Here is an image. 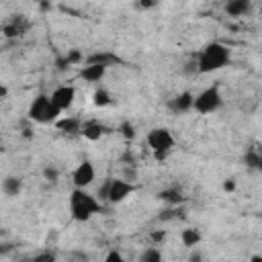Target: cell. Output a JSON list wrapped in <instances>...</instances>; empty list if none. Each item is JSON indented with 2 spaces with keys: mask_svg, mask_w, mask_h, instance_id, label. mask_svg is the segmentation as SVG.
<instances>
[{
  "mask_svg": "<svg viewBox=\"0 0 262 262\" xmlns=\"http://www.w3.org/2000/svg\"><path fill=\"white\" fill-rule=\"evenodd\" d=\"M228 64H230V49L219 41H213L209 45H205V49L199 53L197 72L199 74H211V72L226 68Z\"/></svg>",
  "mask_w": 262,
  "mask_h": 262,
  "instance_id": "1",
  "label": "cell"
},
{
  "mask_svg": "<svg viewBox=\"0 0 262 262\" xmlns=\"http://www.w3.org/2000/svg\"><path fill=\"white\" fill-rule=\"evenodd\" d=\"M70 209H72V219L88 221L92 215L101 211V199L88 195L84 189L76 186L70 195Z\"/></svg>",
  "mask_w": 262,
  "mask_h": 262,
  "instance_id": "2",
  "label": "cell"
},
{
  "mask_svg": "<svg viewBox=\"0 0 262 262\" xmlns=\"http://www.w3.org/2000/svg\"><path fill=\"white\" fill-rule=\"evenodd\" d=\"M60 113H62V109L53 105L51 97L39 95L31 103L27 117L31 121H37V123H55V121H58V117H60Z\"/></svg>",
  "mask_w": 262,
  "mask_h": 262,
  "instance_id": "3",
  "label": "cell"
},
{
  "mask_svg": "<svg viewBox=\"0 0 262 262\" xmlns=\"http://www.w3.org/2000/svg\"><path fill=\"white\" fill-rule=\"evenodd\" d=\"M221 105H223V99H221L219 88L217 86H209V88H205L201 95L195 97L193 109L197 111V113H201V115H209V113L219 111Z\"/></svg>",
  "mask_w": 262,
  "mask_h": 262,
  "instance_id": "4",
  "label": "cell"
},
{
  "mask_svg": "<svg viewBox=\"0 0 262 262\" xmlns=\"http://www.w3.org/2000/svg\"><path fill=\"white\" fill-rule=\"evenodd\" d=\"M147 145L152 147V152H172L174 147V135L170 129L166 127H156L147 133Z\"/></svg>",
  "mask_w": 262,
  "mask_h": 262,
  "instance_id": "5",
  "label": "cell"
},
{
  "mask_svg": "<svg viewBox=\"0 0 262 262\" xmlns=\"http://www.w3.org/2000/svg\"><path fill=\"white\" fill-rule=\"evenodd\" d=\"M29 18L25 14H14L10 21H6L2 25V35L6 39H16V37H23L29 31Z\"/></svg>",
  "mask_w": 262,
  "mask_h": 262,
  "instance_id": "6",
  "label": "cell"
},
{
  "mask_svg": "<svg viewBox=\"0 0 262 262\" xmlns=\"http://www.w3.org/2000/svg\"><path fill=\"white\" fill-rule=\"evenodd\" d=\"M72 180H74V186H78V189L90 186L92 180H95V166H92V162L84 160L82 164H78V168L72 174Z\"/></svg>",
  "mask_w": 262,
  "mask_h": 262,
  "instance_id": "7",
  "label": "cell"
},
{
  "mask_svg": "<svg viewBox=\"0 0 262 262\" xmlns=\"http://www.w3.org/2000/svg\"><path fill=\"white\" fill-rule=\"evenodd\" d=\"M133 191H135L133 182H129V180H125V178H117V180L111 182L109 203H121V201H125Z\"/></svg>",
  "mask_w": 262,
  "mask_h": 262,
  "instance_id": "8",
  "label": "cell"
},
{
  "mask_svg": "<svg viewBox=\"0 0 262 262\" xmlns=\"http://www.w3.org/2000/svg\"><path fill=\"white\" fill-rule=\"evenodd\" d=\"M74 99H76V90H74V86H58L53 92H51V101H53V105L55 107H60L62 111H66V109H70L72 107V103H74Z\"/></svg>",
  "mask_w": 262,
  "mask_h": 262,
  "instance_id": "9",
  "label": "cell"
},
{
  "mask_svg": "<svg viewBox=\"0 0 262 262\" xmlns=\"http://www.w3.org/2000/svg\"><path fill=\"white\" fill-rule=\"evenodd\" d=\"M107 74V66H101V64H86L82 70H80V78L86 80L88 84H95V82H101Z\"/></svg>",
  "mask_w": 262,
  "mask_h": 262,
  "instance_id": "10",
  "label": "cell"
},
{
  "mask_svg": "<svg viewBox=\"0 0 262 262\" xmlns=\"http://www.w3.org/2000/svg\"><path fill=\"white\" fill-rule=\"evenodd\" d=\"M193 105H195V95L186 90V92H180L176 99H172L168 107H170V111H174V113H186V111L193 109Z\"/></svg>",
  "mask_w": 262,
  "mask_h": 262,
  "instance_id": "11",
  "label": "cell"
},
{
  "mask_svg": "<svg viewBox=\"0 0 262 262\" xmlns=\"http://www.w3.org/2000/svg\"><path fill=\"white\" fill-rule=\"evenodd\" d=\"M223 8L228 16H244L252 10V0H226Z\"/></svg>",
  "mask_w": 262,
  "mask_h": 262,
  "instance_id": "12",
  "label": "cell"
},
{
  "mask_svg": "<svg viewBox=\"0 0 262 262\" xmlns=\"http://www.w3.org/2000/svg\"><path fill=\"white\" fill-rule=\"evenodd\" d=\"M86 64H101V66H117V64H123V60L119 58V55L111 53V51H99V53H92L86 58Z\"/></svg>",
  "mask_w": 262,
  "mask_h": 262,
  "instance_id": "13",
  "label": "cell"
},
{
  "mask_svg": "<svg viewBox=\"0 0 262 262\" xmlns=\"http://www.w3.org/2000/svg\"><path fill=\"white\" fill-rule=\"evenodd\" d=\"M82 137H86L88 141H99L105 133H107V127L105 125H101L99 121H88V123H84L82 125Z\"/></svg>",
  "mask_w": 262,
  "mask_h": 262,
  "instance_id": "14",
  "label": "cell"
},
{
  "mask_svg": "<svg viewBox=\"0 0 262 262\" xmlns=\"http://www.w3.org/2000/svg\"><path fill=\"white\" fill-rule=\"evenodd\" d=\"M55 127H58L62 133H68V135H76V133H80V131H82V123L76 117L58 119V121H55Z\"/></svg>",
  "mask_w": 262,
  "mask_h": 262,
  "instance_id": "15",
  "label": "cell"
},
{
  "mask_svg": "<svg viewBox=\"0 0 262 262\" xmlns=\"http://www.w3.org/2000/svg\"><path fill=\"white\" fill-rule=\"evenodd\" d=\"M2 191L6 197H18L23 191V180L18 176H6L2 180Z\"/></svg>",
  "mask_w": 262,
  "mask_h": 262,
  "instance_id": "16",
  "label": "cell"
},
{
  "mask_svg": "<svg viewBox=\"0 0 262 262\" xmlns=\"http://www.w3.org/2000/svg\"><path fill=\"white\" fill-rule=\"evenodd\" d=\"M180 240H182V244H184L186 248H195V246H199V244H201L203 236H201V232H199V230H195V228H186V230H182Z\"/></svg>",
  "mask_w": 262,
  "mask_h": 262,
  "instance_id": "17",
  "label": "cell"
},
{
  "mask_svg": "<svg viewBox=\"0 0 262 262\" xmlns=\"http://www.w3.org/2000/svg\"><path fill=\"white\" fill-rule=\"evenodd\" d=\"M244 162H246L250 168H254V170L262 172V149L250 147L248 152H246V156H244Z\"/></svg>",
  "mask_w": 262,
  "mask_h": 262,
  "instance_id": "18",
  "label": "cell"
},
{
  "mask_svg": "<svg viewBox=\"0 0 262 262\" xmlns=\"http://www.w3.org/2000/svg\"><path fill=\"white\" fill-rule=\"evenodd\" d=\"M158 199H162V201L168 203V205H180V203L184 201V197H182V193H180L178 189H166V191H160V193H158Z\"/></svg>",
  "mask_w": 262,
  "mask_h": 262,
  "instance_id": "19",
  "label": "cell"
},
{
  "mask_svg": "<svg viewBox=\"0 0 262 262\" xmlns=\"http://www.w3.org/2000/svg\"><path fill=\"white\" fill-rule=\"evenodd\" d=\"M92 105H95V107H107V105H111V95L105 88H99L95 95H92Z\"/></svg>",
  "mask_w": 262,
  "mask_h": 262,
  "instance_id": "20",
  "label": "cell"
},
{
  "mask_svg": "<svg viewBox=\"0 0 262 262\" xmlns=\"http://www.w3.org/2000/svg\"><path fill=\"white\" fill-rule=\"evenodd\" d=\"M160 260H162V254L156 248H147L139 254V262H160Z\"/></svg>",
  "mask_w": 262,
  "mask_h": 262,
  "instance_id": "21",
  "label": "cell"
},
{
  "mask_svg": "<svg viewBox=\"0 0 262 262\" xmlns=\"http://www.w3.org/2000/svg\"><path fill=\"white\" fill-rule=\"evenodd\" d=\"M119 131H121V135H123L127 141L135 139V127L131 125L129 121H123V123H121V127H119Z\"/></svg>",
  "mask_w": 262,
  "mask_h": 262,
  "instance_id": "22",
  "label": "cell"
},
{
  "mask_svg": "<svg viewBox=\"0 0 262 262\" xmlns=\"http://www.w3.org/2000/svg\"><path fill=\"white\" fill-rule=\"evenodd\" d=\"M66 58H68V62H70L72 66H78V64H82V62H84V55H82V51H80V49H70Z\"/></svg>",
  "mask_w": 262,
  "mask_h": 262,
  "instance_id": "23",
  "label": "cell"
},
{
  "mask_svg": "<svg viewBox=\"0 0 262 262\" xmlns=\"http://www.w3.org/2000/svg\"><path fill=\"white\" fill-rule=\"evenodd\" d=\"M111 182H113V178H107V180L103 182V186L99 189L97 197H99L101 201H109V193H111Z\"/></svg>",
  "mask_w": 262,
  "mask_h": 262,
  "instance_id": "24",
  "label": "cell"
},
{
  "mask_svg": "<svg viewBox=\"0 0 262 262\" xmlns=\"http://www.w3.org/2000/svg\"><path fill=\"white\" fill-rule=\"evenodd\" d=\"M43 178L49 180V182H55V180L60 178V172L55 170L53 166H47V168H43Z\"/></svg>",
  "mask_w": 262,
  "mask_h": 262,
  "instance_id": "25",
  "label": "cell"
},
{
  "mask_svg": "<svg viewBox=\"0 0 262 262\" xmlns=\"http://www.w3.org/2000/svg\"><path fill=\"white\" fill-rule=\"evenodd\" d=\"M123 178H125V180H129V182L137 180V170H135V166H133V164L127 166L125 170H123Z\"/></svg>",
  "mask_w": 262,
  "mask_h": 262,
  "instance_id": "26",
  "label": "cell"
},
{
  "mask_svg": "<svg viewBox=\"0 0 262 262\" xmlns=\"http://www.w3.org/2000/svg\"><path fill=\"white\" fill-rule=\"evenodd\" d=\"M149 240H152L154 244H162V242L166 240V230H156V232H152V234H149Z\"/></svg>",
  "mask_w": 262,
  "mask_h": 262,
  "instance_id": "27",
  "label": "cell"
},
{
  "mask_svg": "<svg viewBox=\"0 0 262 262\" xmlns=\"http://www.w3.org/2000/svg\"><path fill=\"white\" fill-rule=\"evenodd\" d=\"M178 213H180V211H176V209H166V211H162V213L158 215V219H160V221H170V219H174Z\"/></svg>",
  "mask_w": 262,
  "mask_h": 262,
  "instance_id": "28",
  "label": "cell"
},
{
  "mask_svg": "<svg viewBox=\"0 0 262 262\" xmlns=\"http://www.w3.org/2000/svg\"><path fill=\"white\" fill-rule=\"evenodd\" d=\"M55 68H58V72H66L72 68V64L68 62V58H58L55 60Z\"/></svg>",
  "mask_w": 262,
  "mask_h": 262,
  "instance_id": "29",
  "label": "cell"
},
{
  "mask_svg": "<svg viewBox=\"0 0 262 262\" xmlns=\"http://www.w3.org/2000/svg\"><path fill=\"white\" fill-rule=\"evenodd\" d=\"M53 260H55V256L51 252H43V254L33 256V262H53Z\"/></svg>",
  "mask_w": 262,
  "mask_h": 262,
  "instance_id": "30",
  "label": "cell"
},
{
  "mask_svg": "<svg viewBox=\"0 0 262 262\" xmlns=\"http://www.w3.org/2000/svg\"><path fill=\"white\" fill-rule=\"evenodd\" d=\"M236 180L234 178H228V180H223V191H226V193H234L236 191Z\"/></svg>",
  "mask_w": 262,
  "mask_h": 262,
  "instance_id": "31",
  "label": "cell"
},
{
  "mask_svg": "<svg viewBox=\"0 0 262 262\" xmlns=\"http://www.w3.org/2000/svg\"><path fill=\"white\" fill-rule=\"evenodd\" d=\"M137 4L139 8H154L158 6V0H137Z\"/></svg>",
  "mask_w": 262,
  "mask_h": 262,
  "instance_id": "32",
  "label": "cell"
},
{
  "mask_svg": "<svg viewBox=\"0 0 262 262\" xmlns=\"http://www.w3.org/2000/svg\"><path fill=\"white\" fill-rule=\"evenodd\" d=\"M107 262H123V256H121L119 252L113 250V252H109V254H107Z\"/></svg>",
  "mask_w": 262,
  "mask_h": 262,
  "instance_id": "33",
  "label": "cell"
},
{
  "mask_svg": "<svg viewBox=\"0 0 262 262\" xmlns=\"http://www.w3.org/2000/svg\"><path fill=\"white\" fill-rule=\"evenodd\" d=\"M39 8H41V12H47V10H51V2L49 0H39Z\"/></svg>",
  "mask_w": 262,
  "mask_h": 262,
  "instance_id": "34",
  "label": "cell"
},
{
  "mask_svg": "<svg viewBox=\"0 0 262 262\" xmlns=\"http://www.w3.org/2000/svg\"><path fill=\"white\" fill-rule=\"evenodd\" d=\"M168 154H170V152H154V158H156L158 162H164V160L168 158Z\"/></svg>",
  "mask_w": 262,
  "mask_h": 262,
  "instance_id": "35",
  "label": "cell"
},
{
  "mask_svg": "<svg viewBox=\"0 0 262 262\" xmlns=\"http://www.w3.org/2000/svg\"><path fill=\"white\" fill-rule=\"evenodd\" d=\"M8 97V88L2 84V86H0V99H6Z\"/></svg>",
  "mask_w": 262,
  "mask_h": 262,
  "instance_id": "36",
  "label": "cell"
},
{
  "mask_svg": "<svg viewBox=\"0 0 262 262\" xmlns=\"http://www.w3.org/2000/svg\"><path fill=\"white\" fill-rule=\"evenodd\" d=\"M252 260L254 262H262V256H252Z\"/></svg>",
  "mask_w": 262,
  "mask_h": 262,
  "instance_id": "37",
  "label": "cell"
},
{
  "mask_svg": "<svg viewBox=\"0 0 262 262\" xmlns=\"http://www.w3.org/2000/svg\"><path fill=\"white\" fill-rule=\"evenodd\" d=\"M260 215H262V213H260Z\"/></svg>",
  "mask_w": 262,
  "mask_h": 262,
  "instance_id": "38",
  "label": "cell"
}]
</instances>
